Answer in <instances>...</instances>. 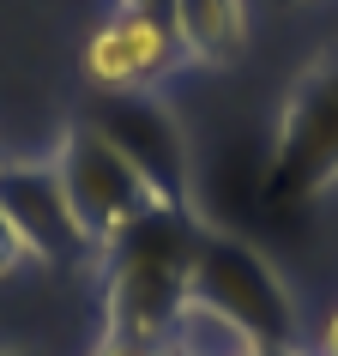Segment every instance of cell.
Here are the masks:
<instances>
[{
	"label": "cell",
	"mask_w": 338,
	"mask_h": 356,
	"mask_svg": "<svg viewBox=\"0 0 338 356\" xmlns=\"http://www.w3.org/2000/svg\"><path fill=\"white\" fill-rule=\"evenodd\" d=\"M193 242H200V218L145 211L121 242H109L97 254V272H103V338L163 344L175 308L193 290Z\"/></svg>",
	"instance_id": "1"
},
{
	"label": "cell",
	"mask_w": 338,
	"mask_h": 356,
	"mask_svg": "<svg viewBox=\"0 0 338 356\" xmlns=\"http://www.w3.org/2000/svg\"><path fill=\"white\" fill-rule=\"evenodd\" d=\"M326 188H338V49L290 79L260 169V200L272 206H308Z\"/></svg>",
	"instance_id": "2"
},
{
	"label": "cell",
	"mask_w": 338,
	"mask_h": 356,
	"mask_svg": "<svg viewBox=\"0 0 338 356\" xmlns=\"http://www.w3.org/2000/svg\"><path fill=\"white\" fill-rule=\"evenodd\" d=\"M193 296H206L218 314H230L242 332H254L266 350H302V308L296 290L284 284V272L266 260L260 248L236 236V229L200 224L193 242Z\"/></svg>",
	"instance_id": "3"
},
{
	"label": "cell",
	"mask_w": 338,
	"mask_h": 356,
	"mask_svg": "<svg viewBox=\"0 0 338 356\" xmlns=\"http://www.w3.org/2000/svg\"><path fill=\"white\" fill-rule=\"evenodd\" d=\"M49 163H55L61 188H67V200H73V211H79V224H85V236H91L97 254L109 242H121L145 211H163L151 200V188L121 163V151H115L91 121H79V127L61 133V145L49 151Z\"/></svg>",
	"instance_id": "4"
},
{
	"label": "cell",
	"mask_w": 338,
	"mask_h": 356,
	"mask_svg": "<svg viewBox=\"0 0 338 356\" xmlns=\"http://www.w3.org/2000/svg\"><path fill=\"white\" fill-rule=\"evenodd\" d=\"M91 127L121 151V163L151 188V200L163 211H193V151L182 121L169 115V103L157 97H103L91 115Z\"/></svg>",
	"instance_id": "5"
},
{
	"label": "cell",
	"mask_w": 338,
	"mask_h": 356,
	"mask_svg": "<svg viewBox=\"0 0 338 356\" xmlns=\"http://www.w3.org/2000/svg\"><path fill=\"white\" fill-rule=\"evenodd\" d=\"M0 211L19 224L37 266H97V248L49 157H24V163L6 157L0 163Z\"/></svg>",
	"instance_id": "6"
},
{
	"label": "cell",
	"mask_w": 338,
	"mask_h": 356,
	"mask_svg": "<svg viewBox=\"0 0 338 356\" xmlns=\"http://www.w3.org/2000/svg\"><path fill=\"white\" fill-rule=\"evenodd\" d=\"M188 73V55L163 19L109 13L85 42V79L103 97H157L169 79Z\"/></svg>",
	"instance_id": "7"
},
{
	"label": "cell",
	"mask_w": 338,
	"mask_h": 356,
	"mask_svg": "<svg viewBox=\"0 0 338 356\" xmlns=\"http://www.w3.org/2000/svg\"><path fill=\"white\" fill-rule=\"evenodd\" d=\"M169 31L182 42L188 67H236L254 42L248 0H175Z\"/></svg>",
	"instance_id": "8"
},
{
	"label": "cell",
	"mask_w": 338,
	"mask_h": 356,
	"mask_svg": "<svg viewBox=\"0 0 338 356\" xmlns=\"http://www.w3.org/2000/svg\"><path fill=\"white\" fill-rule=\"evenodd\" d=\"M169 356H254V350H266L254 332H242L230 314H218L206 296H193L188 290V302L175 308V320H169Z\"/></svg>",
	"instance_id": "9"
},
{
	"label": "cell",
	"mask_w": 338,
	"mask_h": 356,
	"mask_svg": "<svg viewBox=\"0 0 338 356\" xmlns=\"http://www.w3.org/2000/svg\"><path fill=\"white\" fill-rule=\"evenodd\" d=\"M24 266H37V260H31V242L19 236V224H13V218L0 211V284H6V278H19Z\"/></svg>",
	"instance_id": "10"
},
{
	"label": "cell",
	"mask_w": 338,
	"mask_h": 356,
	"mask_svg": "<svg viewBox=\"0 0 338 356\" xmlns=\"http://www.w3.org/2000/svg\"><path fill=\"white\" fill-rule=\"evenodd\" d=\"M91 356H169V344H127V338H103L97 332Z\"/></svg>",
	"instance_id": "11"
},
{
	"label": "cell",
	"mask_w": 338,
	"mask_h": 356,
	"mask_svg": "<svg viewBox=\"0 0 338 356\" xmlns=\"http://www.w3.org/2000/svg\"><path fill=\"white\" fill-rule=\"evenodd\" d=\"M115 13H139V19H163L175 13V0H115Z\"/></svg>",
	"instance_id": "12"
},
{
	"label": "cell",
	"mask_w": 338,
	"mask_h": 356,
	"mask_svg": "<svg viewBox=\"0 0 338 356\" xmlns=\"http://www.w3.org/2000/svg\"><path fill=\"white\" fill-rule=\"evenodd\" d=\"M308 356H338V308L326 314V326L314 332V344H308Z\"/></svg>",
	"instance_id": "13"
},
{
	"label": "cell",
	"mask_w": 338,
	"mask_h": 356,
	"mask_svg": "<svg viewBox=\"0 0 338 356\" xmlns=\"http://www.w3.org/2000/svg\"><path fill=\"white\" fill-rule=\"evenodd\" d=\"M0 356H31V350H13V344H0Z\"/></svg>",
	"instance_id": "14"
},
{
	"label": "cell",
	"mask_w": 338,
	"mask_h": 356,
	"mask_svg": "<svg viewBox=\"0 0 338 356\" xmlns=\"http://www.w3.org/2000/svg\"><path fill=\"white\" fill-rule=\"evenodd\" d=\"M284 6H308V0H284Z\"/></svg>",
	"instance_id": "15"
},
{
	"label": "cell",
	"mask_w": 338,
	"mask_h": 356,
	"mask_svg": "<svg viewBox=\"0 0 338 356\" xmlns=\"http://www.w3.org/2000/svg\"><path fill=\"white\" fill-rule=\"evenodd\" d=\"M0 163H6V151H0Z\"/></svg>",
	"instance_id": "16"
}]
</instances>
